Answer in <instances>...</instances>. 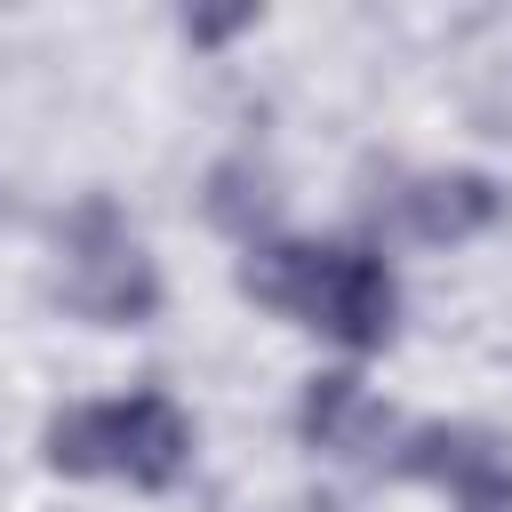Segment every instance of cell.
I'll return each instance as SVG.
<instances>
[{
    "label": "cell",
    "mask_w": 512,
    "mask_h": 512,
    "mask_svg": "<svg viewBox=\"0 0 512 512\" xmlns=\"http://www.w3.org/2000/svg\"><path fill=\"white\" fill-rule=\"evenodd\" d=\"M296 440L336 456V464H360V456H376L392 440V416H384V400L352 368H320L304 384V400H296Z\"/></svg>",
    "instance_id": "6"
},
{
    "label": "cell",
    "mask_w": 512,
    "mask_h": 512,
    "mask_svg": "<svg viewBox=\"0 0 512 512\" xmlns=\"http://www.w3.org/2000/svg\"><path fill=\"white\" fill-rule=\"evenodd\" d=\"M384 472L440 488L456 512H512V448L488 424H408L384 448Z\"/></svg>",
    "instance_id": "5"
},
{
    "label": "cell",
    "mask_w": 512,
    "mask_h": 512,
    "mask_svg": "<svg viewBox=\"0 0 512 512\" xmlns=\"http://www.w3.org/2000/svg\"><path fill=\"white\" fill-rule=\"evenodd\" d=\"M256 24V8H240V16H184V40H200V48H216V40H232V32H248Z\"/></svg>",
    "instance_id": "8"
},
{
    "label": "cell",
    "mask_w": 512,
    "mask_h": 512,
    "mask_svg": "<svg viewBox=\"0 0 512 512\" xmlns=\"http://www.w3.org/2000/svg\"><path fill=\"white\" fill-rule=\"evenodd\" d=\"M504 208H512V192L488 168H400L368 192V224L384 240H408V248L480 240V232L504 224Z\"/></svg>",
    "instance_id": "4"
},
{
    "label": "cell",
    "mask_w": 512,
    "mask_h": 512,
    "mask_svg": "<svg viewBox=\"0 0 512 512\" xmlns=\"http://www.w3.org/2000/svg\"><path fill=\"white\" fill-rule=\"evenodd\" d=\"M56 248H64V272H56V304L88 328H144L160 312V272L144 256V240L128 232V216L88 192L64 224H56Z\"/></svg>",
    "instance_id": "3"
},
{
    "label": "cell",
    "mask_w": 512,
    "mask_h": 512,
    "mask_svg": "<svg viewBox=\"0 0 512 512\" xmlns=\"http://www.w3.org/2000/svg\"><path fill=\"white\" fill-rule=\"evenodd\" d=\"M208 216L256 248V240H264V224H272V184H264L248 160H224V168L208 176Z\"/></svg>",
    "instance_id": "7"
},
{
    "label": "cell",
    "mask_w": 512,
    "mask_h": 512,
    "mask_svg": "<svg viewBox=\"0 0 512 512\" xmlns=\"http://www.w3.org/2000/svg\"><path fill=\"white\" fill-rule=\"evenodd\" d=\"M40 464L64 480H120V488H176L192 464V416L168 392H120V400H80L56 408L40 432Z\"/></svg>",
    "instance_id": "2"
},
{
    "label": "cell",
    "mask_w": 512,
    "mask_h": 512,
    "mask_svg": "<svg viewBox=\"0 0 512 512\" xmlns=\"http://www.w3.org/2000/svg\"><path fill=\"white\" fill-rule=\"evenodd\" d=\"M240 296L264 312L344 344V352H384L400 336V280L376 248L360 240H280L264 232L240 256Z\"/></svg>",
    "instance_id": "1"
}]
</instances>
